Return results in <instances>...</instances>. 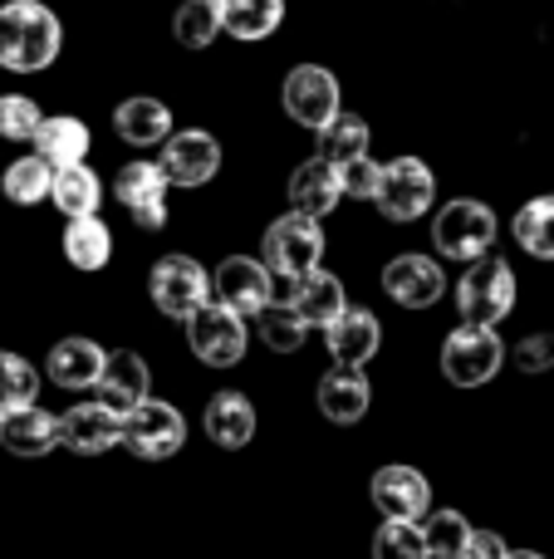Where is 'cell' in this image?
Instances as JSON below:
<instances>
[{
    "label": "cell",
    "instance_id": "8992f818",
    "mask_svg": "<svg viewBox=\"0 0 554 559\" xmlns=\"http://www.w3.org/2000/svg\"><path fill=\"white\" fill-rule=\"evenodd\" d=\"M501 358H506V348H501L496 329L461 324V329H451L447 344H442V373L457 388H481L501 373Z\"/></svg>",
    "mask_w": 554,
    "mask_h": 559
},
{
    "label": "cell",
    "instance_id": "4dcf8cb0",
    "mask_svg": "<svg viewBox=\"0 0 554 559\" xmlns=\"http://www.w3.org/2000/svg\"><path fill=\"white\" fill-rule=\"evenodd\" d=\"M320 157L334 167H349L369 157V123L359 114H339L329 128H320Z\"/></svg>",
    "mask_w": 554,
    "mask_h": 559
},
{
    "label": "cell",
    "instance_id": "ffe728a7",
    "mask_svg": "<svg viewBox=\"0 0 554 559\" xmlns=\"http://www.w3.org/2000/svg\"><path fill=\"white\" fill-rule=\"evenodd\" d=\"M98 403H108L118 417H128L133 407L147 403V364L137 354H108L104 378H98Z\"/></svg>",
    "mask_w": 554,
    "mask_h": 559
},
{
    "label": "cell",
    "instance_id": "83f0119b",
    "mask_svg": "<svg viewBox=\"0 0 554 559\" xmlns=\"http://www.w3.org/2000/svg\"><path fill=\"white\" fill-rule=\"evenodd\" d=\"M49 202L69 222H84V216H98V206H104V182L94 177V167H64V173H55V197Z\"/></svg>",
    "mask_w": 554,
    "mask_h": 559
},
{
    "label": "cell",
    "instance_id": "d6a6232c",
    "mask_svg": "<svg viewBox=\"0 0 554 559\" xmlns=\"http://www.w3.org/2000/svg\"><path fill=\"white\" fill-rule=\"evenodd\" d=\"M221 29V0H182V10L172 15V35L186 49H206Z\"/></svg>",
    "mask_w": 554,
    "mask_h": 559
},
{
    "label": "cell",
    "instance_id": "277c9868",
    "mask_svg": "<svg viewBox=\"0 0 554 559\" xmlns=\"http://www.w3.org/2000/svg\"><path fill=\"white\" fill-rule=\"evenodd\" d=\"M320 255H324V231L314 216L290 212L265 231V265H270V275L304 280L320 271Z\"/></svg>",
    "mask_w": 554,
    "mask_h": 559
},
{
    "label": "cell",
    "instance_id": "7402d4cb",
    "mask_svg": "<svg viewBox=\"0 0 554 559\" xmlns=\"http://www.w3.org/2000/svg\"><path fill=\"white\" fill-rule=\"evenodd\" d=\"M0 447L15 456H45L49 447H59V417H49L45 407H20V413L0 417Z\"/></svg>",
    "mask_w": 554,
    "mask_h": 559
},
{
    "label": "cell",
    "instance_id": "6da1fadb",
    "mask_svg": "<svg viewBox=\"0 0 554 559\" xmlns=\"http://www.w3.org/2000/svg\"><path fill=\"white\" fill-rule=\"evenodd\" d=\"M64 29L59 15L39 0H10L0 5V69L10 74H39L59 59Z\"/></svg>",
    "mask_w": 554,
    "mask_h": 559
},
{
    "label": "cell",
    "instance_id": "484cf974",
    "mask_svg": "<svg viewBox=\"0 0 554 559\" xmlns=\"http://www.w3.org/2000/svg\"><path fill=\"white\" fill-rule=\"evenodd\" d=\"M294 309L304 314V324H314V329H329L334 319L349 309V299H344V285H339V275H329V271H314V275H304L300 280V289H294Z\"/></svg>",
    "mask_w": 554,
    "mask_h": 559
},
{
    "label": "cell",
    "instance_id": "b9f144b4",
    "mask_svg": "<svg viewBox=\"0 0 554 559\" xmlns=\"http://www.w3.org/2000/svg\"><path fill=\"white\" fill-rule=\"evenodd\" d=\"M510 559H540V555H530V550H520V555H510Z\"/></svg>",
    "mask_w": 554,
    "mask_h": 559
},
{
    "label": "cell",
    "instance_id": "d4e9b609",
    "mask_svg": "<svg viewBox=\"0 0 554 559\" xmlns=\"http://www.w3.org/2000/svg\"><path fill=\"white\" fill-rule=\"evenodd\" d=\"M206 437H212L216 447H226V452H236V447L251 442V437H255V407H251V397L216 393L212 403H206Z\"/></svg>",
    "mask_w": 554,
    "mask_h": 559
},
{
    "label": "cell",
    "instance_id": "ab89813d",
    "mask_svg": "<svg viewBox=\"0 0 554 559\" xmlns=\"http://www.w3.org/2000/svg\"><path fill=\"white\" fill-rule=\"evenodd\" d=\"M516 368H526V373H545V368H554V338L550 334H530L516 344Z\"/></svg>",
    "mask_w": 554,
    "mask_h": 559
},
{
    "label": "cell",
    "instance_id": "44dd1931",
    "mask_svg": "<svg viewBox=\"0 0 554 559\" xmlns=\"http://www.w3.org/2000/svg\"><path fill=\"white\" fill-rule=\"evenodd\" d=\"M113 128L123 143L133 147H157L172 138V108L162 98H123L113 108Z\"/></svg>",
    "mask_w": 554,
    "mask_h": 559
},
{
    "label": "cell",
    "instance_id": "9c48e42d",
    "mask_svg": "<svg viewBox=\"0 0 554 559\" xmlns=\"http://www.w3.org/2000/svg\"><path fill=\"white\" fill-rule=\"evenodd\" d=\"M186 344L202 364L212 368H231L245 358V319L226 305H206L186 319Z\"/></svg>",
    "mask_w": 554,
    "mask_h": 559
},
{
    "label": "cell",
    "instance_id": "cb8c5ba5",
    "mask_svg": "<svg viewBox=\"0 0 554 559\" xmlns=\"http://www.w3.org/2000/svg\"><path fill=\"white\" fill-rule=\"evenodd\" d=\"M35 153L45 157L55 173H64V167H84L88 128L79 123V118H69V114L45 118V123H39V133H35Z\"/></svg>",
    "mask_w": 554,
    "mask_h": 559
},
{
    "label": "cell",
    "instance_id": "603a6c76",
    "mask_svg": "<svg viewBox=\"0 0 554 559\" xmlns=\"http://www.w3.org/2000/svg\"><path fill=\"white\" fill-rule=\"evenodd\" d=\"M320 407L329 423H359V417L369 413V378H363V368L334 364L329 373L320 378Z\"/></svg>",
    "mask_w": 554,
    "mask_h": 559
},
{
    "label": "cell",
    "instance_id": "ac0fdd59",
    "mask_svg": "<svg viewBox=\"0 0 554 559\" xmlns=\"http://www.w3.org/2000/svg\"><path fill=\"white\" fill-rule=\"evenodd\" d=\"M324 334H329L334 364H339V368H363L373 354H378L383 329H378V319H373L369 309H344V314L334 319Z\"/></svg>",
    "mask_w": 554,
    "mask_h": 559
},
{
    "label": "cell",
    "instance_id": "4fadbf2b",
    "mask_svg": "<svg viewBox=\"0 0 554 559\" xmlns=\"http://www.w3.org/2000/svg\"><path fill=\"white\" fill-rule=\"evenodd\" d=\"M162 173L172 187H206L221 173V143L212 133H202V128L172 133L162 143Z\"/></svg>",
    "mask_w": 554,
    "mask_h": 559
},
{
    "label": "cell",
    "instance_id": "d6986e66",
    "mask_svg": "<svg viewBox=\"0 0 554 559\" xmlns=\"http://www.w3.org/2000/svg\"><path fill=\"white\" fill-rule=\"evenodd\" d=\"M104 364L108 354L94 344V338H59L55 348H49V378H55L59 388H69V393H79V388H98V378H104Z\"/></svg>",
    "mask_w": 554,
    "mask_h": 559
},
{
    "label": "cell",
    "instance_id": "7a4b0ae2",
    "mask_svg": "<svg viewBox=\"0 0 554 559\" xmlns=\"http://www.w3.org/2000/svg\"><path fill=\"white\" fill-rule=\"evenodd\" d=\"M457 309H461V324L496 329L516 309V275H510V265L496 261V255L471 261L467 275L457 280Z\"/></svg>",
    "mask_w": 554,
    "mask_h": 559
},
{
    "label": "cell",
    "instance_id": "2e32d148",
    "mask_svg": "<svg viewBox=\"0 0 554 559\" xmlns=\"http://www.w3.org/2000/svg\"><path fill=\"white\" fill-rule=\"evenodd\" d=\"M373 506L383 511V521H422L427 511V481L412 466H383L373 476Z\"/></svg>",
    "mask_w": 554,
    "mask_h": 559
},
{
    "label": "cell",
    "instance_id": "74e56055",
    "mask_svg": "<svg viewBox=\"0 0 554 559\" xmlns=\"http://www.w3.org/2000/svg\"><path fill=\"white\" fill-rule=\"evenodd\" d=\"M39 123H45V114H39L35 98H25V94L0 98V138H10V143H35Z\"/></svg>",
    "mask_w": 554,
    "mask_h": 559
},
{
    "label": "cell",
    "instance_id": "3957f363",
    "mask_svg": "<svg viewBox=\"0 0 554 559\" xmlns=\"http://www.w3.org/2000/svg\"><path fill=\"white\" fill-rule=\"evenodd\" d=\"M432 241L447 261H486L491 241H496V212L486 202H471V197H457L437 212L432 222Z\"/></svg>",
    "mask_w": 554,
    "mask_h": 559
},
{
    "label": "cell",
    "instance_id": "9a60e30c",
    "mask_svg": "<svg viewBox=\"0 0 554 559\" xmlns=\"http://www.w3.org/2000/svg\"><path fill=\"white\" fill-rule=\"evenodd\" d=\"M383 289H388L402 309H427L442 299L447 280H442V265L432 261V255H398V261H388V271H383Z\"/></svg>",
    "mask_w": 554,
    "mask_h": 559
},
{
    "label": "cell",
    "instance_id": "836d02e7",
    "mask_svg": "<svg viewBox=\"0 0 554 559\" xmlns=\"http://www.w3.org/2000/svg\"><path fill=\"white\" fill-rule=\"evenodd\" d=\"M39 393V373L20 354H0V417L29 407Z\"/></svg>",
    "mask_w": 554,
    "mask_h": 559
},
{
    "label": "cell",
    "instance_id": "d590c367",
    "mask_svg": "<svg viewBox=\"0 0 554 559\" xmlns=\"http://www.w3.org/2000/svg\"><path fill=\"white\" fill-rule=\"evenodd\" d=\"M422 535H427V550L442 559H461L471 545V525L461 521V511H437L422 521Z\"/></svg>",
    "mask_w": 554,
    "mask_h": 559
},
{
    "label": "cell",
    "instance_id": "5b68a950",
    "mask_svg": "<svg viewBox=\"0 0 554 559\" xmlns=\"http://www.w3.org/2000/svg\"><path fill=\"white\" fill-rule=\"evenodd\" d=\"M432 197H437V177H432L427 163H418V157H393V163H383V182H378V212L388 216V222H418V216L432 212Z\"/></svg>",
    "mask_w": 554,
    "mask_h": 559
},
{
    "label": "cell",
    "instance_id": "f35d334b",
    "mask_svg": "<svg viewBox=\"0 0 554 559\" xmlns=\"http://www.w3.org/2000/svg\"><path fill=\"white\" fill-rule=\"evenodd\" d=\"M339 182H344V197H353V202H378L383 163H373V157H359V163L339 167Z\"/></svg>",
    "mask_w": 554,
    "mask_h": 559
},
{
    "label": "cell",
    "instance_id": "52a82bcc",
    "mask_svg": "<svg viewBox=\"0 0 554 559\" xmlns=\"http://www.w3.org/2000/svg\"><path fill=\"white\" fill-rule=\"evenodd\" d=\"M147 289H153V305L162 309V314L172 319H192L196 309L212 305V275L202 271V265L192 261V255H162V261L153 265V280H147Z\"/></svg>",
    "mask_w": 554,
    "mask_h": 559
},
{
    "label": "cell",
    "instance_id": "f1b7e54d",
    "mask_svg": "<svg viewBox=\"0 0 554 559\" xmlns=\"http://www.w3.org/2000/svg\"><path fill=\"white\" fill-rule=\"evenodd\" d=\"M0 192H5L15 206L45 202V197H55V167H49L39 153L15 157V163L5 167V177H0Z\"/></svg>",
    "mask_w": 554,
    "mask_h": 559
},
{
    "label": "cell",
    "instance_id": "30bf717a",
    "mask_svg": "<svg viewBox=\"0 0 554 559\" xmlns=\"http://www.w3.org/2000/svg\"><path fill=\"white\" fill-rule=\"evenodd\" d=\"M285 114L300 128H314V133L329 128L334 118H339V79L324 64L290 69V79H285Z\"/></svg>",
    "mask_w": 554,
    "mask_h": 559
},
{
    "label": "cell",
    "instance_id": "7c38bea8",
    "mask_svg": "<svg viewBox=\"0 0 554 559\" xmlns=\"http://www.w3.org/2000/svg\"><path fill=\"white\" fill-rule=\"evenodd\" d=\"M212 289H216V305L236 309V314H261L270 309L275 299V275L265 261H251V255H231V261L216 265L212 275Z\"/></svg>",
    "mask_w": 554,
    "mask_h": 559
},
{
    "label": "cell",
    "instance_id": "f546056e",
    "mask_svg": "<svg viewBox=\"0 0 554 559\" xmlns=\"http://www.w3.org/2000/svg\"><path fill=\"white\" fill-rule=\"evenodd\" d=\"M64 255L74 271H104L108 255H113V236L98 216H84V222L64 226Z\"/></svg>",
    "mask_w": 554,
    "mask_h": 559
},
{
    "label": "cell",
    "instance_id": "60d3db41",
    "mask_svg": "<svg viewBox=\"0 0 554 559\" xmlns=\"http://www.w3.org/2000/svg\"><path fill=\"white\" fill-rule=\"evenodd\" d=\"M461 559H510V555H506V545H501V535L471 531V545H467V555Z\"/></svg>",
    "mask_w": 554,
    "mask_h": 559
},
{
    "label": "cell",
    "instance_id": "4316f807",
    "mask_svg": "<svg viewBox=\"0 0 554 559\" xmlns=\"http://www.w3.org/2000/svg\"><path fill=\"white\" fill-rule=\"evenodd\" d=\"M280 20H285V0H221L226 35L245 39V45L275 35V29H280Z\"/></svg>",
    "mask_w": 554,
    "mask_h": 559
},
{
    "label": "cell",
    "instance_id": "8d00e7d4",
    "mask_svg": "<svg viewBox=\"0 0 554 559\" xmlns=\"http://www.w3.org/2000/svg\"><path fill=\"white\" fill-rule=\"evenodd\" d=\"M427 535L412 521H388L373 540V559H427Z\"/></svg>",
    "mask_w": 554,
    "mask_h": 559
},
{
    "label": "cell",
    "instance_id": "e575fe53",
    "mask_svg": "<svg viewBox=\"0 0 554 559\" xmlns=\"http://www.w3.org/2000/svg\"><path fill=\"white\" fill-rule=\"evenodd\" d=\"M255 319H261V338L275 348V354H294V348L304 344V334H310V324H304V314L294 305H270Z\"/></svg>",
    "mask_w": 554,
    "mask_h": 559
},
{
    "label": "cell",
    "instance_id": "5bb4252c",
    "mask_svg": "<svg viewBox=\"0 0 554 559\" xmlns=\"http://www.w3.org/2000/svg\"><path fill=\"white\" fill-rule=\"evenodd\" d=\"M113 442H123V417L108 403H79L59 417V447H69V452L98 456Z\"/></svg>",
    "mask_w": 554,
    "mask_h": 559
},
{
    "label": "cell",
    "instance_id": "ba28073f",
    "mask_svg": "<svg viewBox=\"0 0 554 559\" xmlns=\"http://www.w3.org/2000/svg\"><path fill=\"white\" fill-rule=\"evenodd\" d=\"M182 442H186V423L162 397H147L143 407H133V413L123 417V447L133 456H143V462H162V456H172Z\"/></svg>",
    "mask_w": 554,
    "mask_h": 559
},
{
    "label": "cell",
    "instance_id": "8fae6325",
    "mask_svg": "<svg viewBox=\"0 0 554 559\" xmlns=\"http://www.w3.org/2000/svg\"><path fill=\"white\" fill-rule=\"evenodd\" d=\"M167 173L162 163H123L113 177V197L133 212V222L143 226V231H162L167 226Z\"/></svg>",
    "mask_w": 554,
    "mask_h": 559
},
{
    "label": "cell",
    "instance_id": "e0dca14e",
    "mask_svg": "<svg viewBox=\"0 0 554 559\" xmlns=\"http://www.w3.org/2000/svg\"><path fill=\"white\" fill-rule=\"evenodd\" d=\"M290 202L300 216H329L334 206L344 202V182H339V167L324 163V157H310L290 173Z\"/></svg>",
    "mask_w": 554,
    "mask_h": 559
},
{
    "label": "cell",
    "instance_id": "1f68e13d",
    "mask_svg": "<svg viewBox=\"0 0 554 559\" xmlns=\"http://www.w3.org/2000/svg\"><path fill=\"white\" fill-rule=\"evenodd\" d=\"M516 241L535 261H554V197H535L516 212Z\"/></svg>",
    "mask_w": 554,
    "mask_h": 559
}]
</instances>
